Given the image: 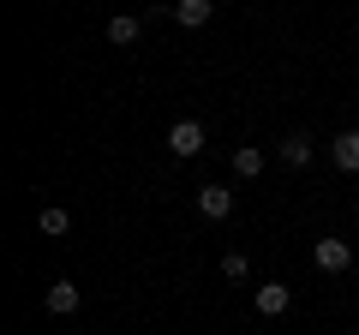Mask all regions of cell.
<instances>
[{
    "mask_svg": "<svg viewBox=\"0 0 359 335\" xmlns=\"http://www.w3.org/2000/svg\"><path fill=\"white\" fill-rule=\"evenodd\" d=\"M311 264H318L323 275H347V270H353V245H347V240H330V233H323V240L311 245Z\"/></svg>",
    "mask_w": 359,
    "mask_h": 335,
    "instance_id": "obj_1",
    "label": "cell"
},
{
    "mask_svg": "<svg viewBox=\"0 0 359 335\" xmlns=\"http://www.w3.org/2000/svg\"><path fill=\"white\" fill-rule=\"evenodd\" d=\"M168 150H174L180 162H192V156L204 150V126H198V120H174V126H168Z\"/></svg>",
    "mask_w": 359,
    "mask_h": 335,
    "instance_id": "obj_2",
    "label": "cell"
},
{
    "mask_svg": "<svg viewBox=\"0 0 359 335\" xmlns=\"http://www.w3.org/2000/svg\"><path fill=\"white\" fill-rule=\"evenodd\" d=\"M198 216L204 221H228L233 216V192L228 186H198Z\"/></svg>",
    "mask_w": 359,
    "mask_h": 335,
    "instance_id": "obj_3",
    "label": "cell"
},
{
    "mask_svg": "<svg viewBox=\"0 0 359 335\" xmlns=\"http://www.w3.org/2000/svg\"><path fill=\"white\" fill-rule=\"evenodd\" d=\"M330 156H335V168H347V174H359V126H347V132H335V144H330Z\"/></svg>",
    "mask_w": 359,
    "mask_h": 335,
    "instance_id": "obj_4",
    "label": "cell"
},
{
    "mask_svg": "<svg viewBox=\"0 0 359 335\" xmlns=\"http://www.w3.org/2000/svg\"><path fill=\"white\" fill-rule=\"evenodd\" d=\"M264 317H282L287 306H294V294H287V282H269V287H257V299H252Z\"/></svg>",
    "mask_w": 359,
    "mask_h": 335,
    "instance_id": "obj_5",
    "label": "cell"
},
{
    "mask_svg": "<svg viewBox=\"0 0 359 335\" xmlns=\"http://www.w3.org/2000/svg\"><path fill=\"white\" fill-rule=\"evenodd\" d=\"M78 306H84V294H78V282H54V287H48V311H54V317H72Z\"/></svg>",
    "mask_w": 359,
    "mask_h": 335,
    "instance_id": "obj_6",
    "label": "cell"
},
{
    "mask_svg": "<svg viewBox=\"0 0 359 335\" xmlns=\"http://www.w3.org/2000/svg\"><path fill=\"white\" fill-rule=\"evenodd\" d=\"M311 150H318V144H311V132H287V138H282V162H287V168H306Z\"/></svg>",
    "mask_w": 359,
    "mask_h": 335,
    "instance_id": "obj_7",
    "label": "cell"
},
{
    "mask_svg": "<svg viewBox=\"0 0 359 335\" xmlns=\"http://www.w3.org/2000/svg\"><path fill=\"white\" fill-rule=\"evenodd\" d=\"M174 18H180L186 30H204L210 18H216V6H210V0H180V6H174Z\"/></svg>",
    "mask_w": 359,
    "mask_h": 335,
    "instance_id": "obj_8",
    "label": "cell"
},
{
    "mask_svg": "<svg viewBox=\"0 0 359 335\" xmlns=\"http://www.w3.org/2000/svg\"><path fill=\"white\" fill-rule=\"evenodd\" d=\"M233 174H240V180H257V174H264V150H257V144H240V150H233Z\"/></svg>",
    "mask_w": 359,
    "mask_h": 335,
    "instance_id": "obj_9",
    "label": "cell"
},
{
    "mask_svg": "<svg viewBox=\"0 0 359 335\" xmlns=\"http://www.w3.org/2000/svg\"><path fill=\"white\" fill-rule=\"evenodd\" d=\"M36 228H42V233H54V240H60V233L72 228V216H66L60 204H48V210H42V216H36Z\"/></svg>",
    "mask_w": 359,
    "mask_h": 335,
    "instance_id": "obj_10",
    "label": "cell"
},
{
    "mask_svg": "<svg viewBox=\"0 0 359 335\" xmlns=\"http://www.w3.org/2000/svg\"><path fill=\"white\" fill-rule=\"evenodd\" d=\"M138 18H108V42H138Z\"/></svg>",
    "mask_w": 359,
    "mask_h": 335,
    "instance_id": "obj_11",
    "label": "cell"
},
{
    "mask_svg": "<svg viewBox=\"0 0 359 335\" xmlns=\"http://www.w3.org/2000/svg\"><path fill=\"white\" fill-rule=\"evenodd\" d=\"M245 270H252L245 252H228V258H222V275H228V282H245Z\"/></svg>",
    "mask_w": 359,
    "mask_h": 335,
    "instance_id": "obj_12",
    "label": "cell"
},
{
    "mask_svg": "<svg viewBox=\"0 0 359 335\" xmlns=\"http://www.w3.org/2000/svg\"><path fill=\"white\" fill-rule=\"evenodd\" d=\"M353 204H359V192H353Z\"/></svg>",
    "mask_w": 359,
    "mask_h": 335,
    "instance_id": "obj_13",
    "label": "cell"
}]
</instances>
